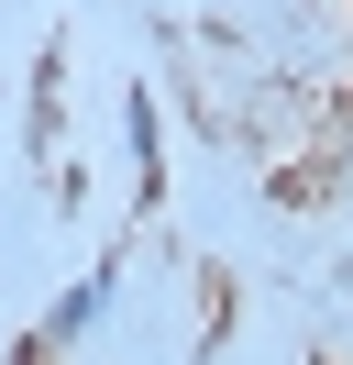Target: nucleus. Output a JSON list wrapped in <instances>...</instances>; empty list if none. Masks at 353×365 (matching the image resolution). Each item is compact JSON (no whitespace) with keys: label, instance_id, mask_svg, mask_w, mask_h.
Masks as SVG:
<instances>
[{"label":"nucleus","instance_id":"1","mask_svg":"<svg viewBox=\"0 0 353 365\" xmlns=\"http://www.w3.org/2000/svg\"><path fill=\"white\" fill-rule=\"evenodd\" d=\"M100 310H110V266H88L78 288H66L56 310H44V332H33V343H44V354H56V343H78V332H88V321H100Z\"/></svg>","mask_w":353,"mask_h":365}]
</instances>
